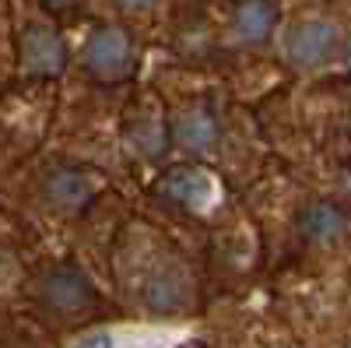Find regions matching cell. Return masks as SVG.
I'll return each instance as SVG.
<instances>
[{"label": "cell", "mask_w": 351, "mask_h": 348, "mask_svg": "<svg viewBox=\"0 0 351 348\" xmlns=\"http://www.w3.org/2000/svg\"><path fill=\"white\" fill-rule=\"evenodd\" d=\"M21 60L28 74H56L64 67V43L46 25H32L21 36Z\"/></svg>", "instance_id": "cell-4"}, {"label": "cell", "mask_w": 351, "mask_h": 348, "mask_svg": "<svg viewBox=\"0 0 351 348\" xmlns=\"http://www.w3.org/2000/svg\"><path fill=\"white\" fill-rule=\"evenodd\" d=\"M84 67L102 81H116L130 71V39L123 28H99L84 43Z\"/></svg>", "instance_id": "cell-2"}, {"label": "cell", "mask_w": 351, "mask_h": 348, "mask_svg": "<svg viewBox=\"0 0 351 348\" xmlns=\"http://www.w3.org/2000/svg\"><path fill=\"white\" fill-rule=\"evenodd\" d=\"M46 194L53 205H64V208H74V205H84L88 194H92V183H88L81 172H56V176L46 183Z\"/></svg>", "instance_id": "cell-10"}, {"label": "cell", "mask_w": 351, "mask_h": 348, "mask_svg": "<svg viewBox=\"0 0 351 348\" xmlns=\"http://www.w3.org/2000/svg\"><path fill=\"white\" fill-rule=\"evenodd\" d=\"M71 348H112V334L109 331H92V334L77 338Z\"/></svg>", "instance_id": "cell-12"}, {"label": "cell", "mask_w": 351, "mask_h": 348, "mask_svg": "<svg viewBox=\"0 0 351 348\" xmlns=\"http://www.w3.org/2000/svg\"><path fill=\"white\" fill-rule=\"evenodd\" d=\"M274 28V4L271 0H243L236 8V18H232V32H236L239 43L256 46L267 39V32Z\"/></svg>", "instance_id": "cell-8"}, {"label": "cell", "mask_w": 351, "mask_h": 348, "mask_svg": "<svg viewBox=\"0 0 351 348\" xmlns=\"http://www.w3.org/2000/svg\"><path fill=\"white\" fill-rule=\"evenodd\" d=\"M120 8H127V11H141V8H148L152 0H116Z\"/></svg>", "instance_id": "cell-13"}, {"label": "cell", "mask_w": 351, "mask_h": 348, "mask_svg": "<svg viewBox=\"0 0 351 348\" xmlns=\"http://www.w3.org/2000/svg\"><path fill=\"white\" fill-rule=\"evenodd\" d=\"M176 144L186 152H208L211 144L218 141V124H215V116L211 113H204V109H190L183 113L180 120H176Z\"/></svg>", "instance_id": "cell-9"}, {"label": "cell", "mask_w": 351, "mask_h": 348, "mask_svg": "<svg viewBox=\"0 0 351 348\" xmlns=\"http://www.w3.org/2000/svg\"><path fill=\"white\" fill-rule=\"evenodd\" d=\"M348 215L337 205H327V200H316V205H306L299 211V232L313 243H334L348 232Z\"/></svg>", "instance_id": "cell-6"}, {"label": "cell", "mask_w": 351, "mask_h": 348, "mask_svg": "<svg viewBox=\"0 0 351 348\" xmlns=\"http://www.w3.org/2000/svg\"><path fill=\"white\" fill-rule=\"evenodd\" d=\"M162 190L172 200H180V205L193 208V211L211 208V200L218 197V183L204 169H172L169 176L162 180Z\"/></svg>", "instance_id": "cell-5"}, {"label": "cell", "mask_w": 351, "mask_h": 348, "mask_svg": "<svg viewBox=\"0 0 351 348\" xmlns=\"http://www.w3.org/2000/svg\"><path fill=\"white\" fill-rule=\"evenodd\" d=\"M141 299L148 303L158 313H172V310H183L190 299V278L176 268V264H162L155 268L141 285Z\"/></svg>", "instance_id": "cell-3"}, {"label": "cell", "mask_w": 351, "mask_h": 348, "mask_svg": "<svg viewBox=\"0 0 351 348\" xmlns=\"http://www.w3.org/2000/svg\"><path fill=\"white\" fill-rule=\"evenodd\" d=\"M348 67H351V39H348Z\"/></svg>", "instance_id": "cell-14"}, {"label": "cell", "mask_w": 351, "mask_h": 348, "mask_svg": "<svg viewBox=\"0 0 351 348\" xmlns=\"http://www.w3.org/2000/svg\"><path fill=\"white\" fill-rule=\"evenodd\" d=\"M337 46V28L324 18H306L285 36V56L295 67H319Z\"/></svg>", "instance_id": "cell-1"}, {"label": "cell", "mask_w": 351, "mask_h": 348, "mask_svg": "<svg viewBox=\"0 0 351 348\" xmlns=\"http://www.w3.org/2000/svg\"><path fill=\"white\" fill-rule=\"evenodd\" d=\"M43 299H46L53 310L71 313V310H81L88 299H92V288H88V281H84L77 271L60 268V271H53V275L43 278Z\"/></svg>", "instance_id": "cell-7"}, {"label": "cell", "mask_w": 351, "mask_h": 348, "mask_svg": "<svg viewBox=\"0 0 351 348\" xmlns=\"http://www.w3.org/2000/svg\"><path fill=\"white\" fill-rule=\"evenodd\" d=\"M127 137H130V144H134L141 155L162 152V127H158V120H137Z\"/></svg>", "instance_id": "cell-11"}]
</instances>
